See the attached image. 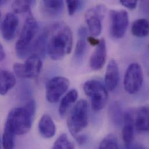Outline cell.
<instances>
[{"label": "cell", "instance_id": "obj_1", "mask_svg": "<svg viewBox=\"0 0 149 149\" xmlns=\"http://www.w3.org/2000/svg\"><path fill=\"white\" fill-rule=\"evenodd\" d=\"M47 51L54 61L62 60L71 52L73 47V34L65 23L57 22L45 29Z\"/></svg>", "mask_w": 149, "mask_h": 149}, {"label": "cell", "instance_id": "obj_2", "mask_svg": "<svg viewBox=\"0 0 149 149\" xmlns=\"http://www.w3.org/2000/svg\"><path fill=\"white\" fill-rule=\"evenodd\" d=\"M36 103L31 100L23 107L12 109L9 111L5 127L15 135H22L29 132L36 112Z\"/></svg>", "mask_w": 149, "mask_h": 149}, {"label": "cell", "instance_id": "obj_3", "mask_svg": "<svg viewBox=\"0 0 149 149\" xmlns=\"http://www.w3.org/2000/svg\"><path fill=\"white\" fill-rule=\"evenodd\" d=\"M38 24L37 20L33 16H29L15 45V51L19 58H24L31 54L32 46L38 37Z\"/></svg>", "mask_w": 149, "mask_h": 149}, {"label": "cell", "instance_id": "obj_4", "mask_svg": "<svg viewBox=\"0 0 149 149\" xmlns=\"http://www.w3.org/2000/svg\"><path fill=\"white\" fill-rule=\"evenodd\" d=\"M88 124V105L86 100L81 99L75 104L68 119V126L71 134L77 136Z\"/></svg>", "mask_w": 149, "mask_h": 149}, {"label": "cell", "instance_id": "obj_5", "mask_svg": "<svg viewBox=\"0 0 149 149\" xmlns=\"http://www.w3.org/2000/svg\"><path fill=\"white\" fill-rule=\"evenodd\" d=\"M85 94L91 100V106L94 111H99L106 106L108 92L106 86L100 81L92 79L87 81L84 85Z\"/></svg>", "mask_w": 149, "mask_h": 149}, {"label": "cell", "instance_id": "obj_6", "mask_svg": "<svg viewBox=\"0 0 149 149\" xmlns=\"http://www.w3.org/2000/svg\"><path fill=\"white\" fill-rule=\"evenodd\" d=\"M40 56L33 54L30 55L24 64L16 63L13 65L15 74L21 78H35L38 77L42 68Z\"/></svg>", "mask_w": 149, "mask_h": 149}, {"label": "cell", "instance_id": "obj_7", "mask_svg": "<svg viewBox=\"0 0 149 149\" xmlns=\"http://www.w3.org/2000/svg\"><path fill=\"white\" fill-rule=\"evenodd\" d=\"M143 82V73L140 65L131 64L127 68L124 78V86L130 94L136 93L141 89Z\"/></svg>", "mask_w": 149, "mask_h": 149}, {"label": "cell", "instance_id": "obj_8", "mask_svg": "<svg viewBox=\"0 0 149 149\" xmlns=\"http://www.w3.org/2000/svg\"><path fill=\"white\" fill-rule=\"evenodd\" d=\"M110 16V33L113 37L119 39L123 38L126 33L129 16L125 10H111Z\"/></svg>", "mask_w": 149, "mask_h": 149}, {"label": "cell", "instance_id": "obj_9", "mask_svg": "<svg viewBox=\"0 0 149 149\" xmlns=\"http://www.w3.org/2000/svg\"><path fill=\"white\" fill-rule=\"evenodd\" d=\"M69 85V80L64 77L57 76L51 79L46 86L47 100L52 103L57 102L67 91Z\"/></svg>", "mask_w": 149, "mask_h": 149}, {"label": "cell", "instance_id": "obj_10", "mask_svg": "<svg viewBox=\"0 0 149 149\" xmlns=\"http://www.w3.org/2000/svg\"><path fill=\"white\" fill-rule=\"evenodd\" d=\"M105 11V6L99 5L89 9L85 13V17L89 30L94 37L99 36L102 32V20Z\"/></svg>", "mask_w": 149, "mask_h": 149}, {"label": "cell", "instance_id": "obj_11", "mask_svg": "<svg viewBox=\"0 0 149 149\" xmlns=\"http://www.w3.org/2000/svg\"><path fill=\"white\" fill-rule=\"evenodd\" d=\"M19 26V19L13 13H8L3 17L1 26L2 36L6 41H11L15 37Z\"/></svg>", "mask_w": 149, "mask_h": 149}, {"label": "cell", "instance_id": "obj_12", "mask_svg": "<svg viewBox=\"0 0 149 149\" xmlns=\"http://www.w3.org/2000/svg\"><path fill=\"white\" fill-rule=\"evenodd\" d=\"M106 44L104 39L102 38L91 56L89 61L91 68L95 71L100 70L106 63Z\"/></svg>", "mask_w": 149, "mask_h": 149}, {"label": "cell", "instance_id": "obj_13", "mask_svg": "<svg viewBox=\"0 0 149 149\" xmlns=\"http://www.w3.org/2000/svg\"><path fill=\"white\" fill-rule=\"evenodd\" d=\"M120 82L119 69L114 60H111L107 67L104 76V83L106 89L110 91H114Z\"/></svg>", "mask_w": 149, "mask_h": 149}, {"label": "cell", "instance_id": "obj_14", "mask_svg": "<svg viewBox=\"0 0 149 149\" xmlns=\"http://www.w3.org/2000/svg\"><path fill=\"white\" fill-rule=\"evenodd\" d=\"M133 114L135 128L141 132L149 131V106L138 108Z\"/></svg>", "mask_w": 149, "mask_h": 149}, {"label": "cell", "instance_id": "obj_15", "mask_svg": "<svg viewBox=\"0 0 149 149\" xmlns=\"http://www.w3.org/2000/svg\"><path fill=\"white\" fill-rule=\"evenodd\" d=\"M63 1H47L41 2V9L42 13L50 18H55L60 16L64 9Z\"/></svg>", "mask_w": 149, "mask_h": 149}, {"label": "cell", "instance_id": "obj_16", "mask_svg": "<svg viewBox=\"0 0 149 149\" xmlns=\"http://www.w3.org/2000/svg\"><path fill=\"white\" fill-rule=\"evenodd\" d=\"M38 131L41 135L46 139L54 137L56 134L55 124L48 114H44L38 123Z\"/></svg>", "mask_w": 149, "mask_h": 149}, {"label": "cell", "instance_id": "obj_17", "mask_svg": "<svg viewBox=\"0 0 149 149\" xmlns=\"http://www.w3.org/2000/svg\"><path fill=\"white\" fill-rule=\"evenodd\" d=\"M16 82L15 75L10 72L1 70L0 72V93L1 95H6Z\"/></svg>", "mask_w": 149, "mask_h": 149}, {"label": "cell", "instance_id": "obj_18", "mask_svg": "<svg viewBox=\"0 0 149 149\" xmlns=\"http://www.w3.org/2000/svg\"><path fill=\"white\" fill-rule=\"evenodd\" d=\"M78 98V92L76 89H72L62 99L59 107V113L61 117H64L70 107L74 103Z\"/></svg>", "mask_w": 149, "mask_h": 149}, {"label": "cell", "instance_id": "obj_19", "mask_svg": "<svg viewBox=\"0 0 149 149\" xmlns=\"http://www.w3.org/2000/svg\"><path fill=\"white\" fill-rule=\"evenodd\" d=\"M78 40L76 44L74 52L75 59L79 61L81 59L85 52L86 48L87 30L86 28L82 27L78 30Z\"/></svg>", "mask_w": 149, "mask_h": 149}, {"label": "cell", "instance_id": "obj_20", "mask_svg": "<svg viewBox=\"0 0 149 149\" xmlns=\"http://www.w3.org/2000/svg\"><path fill=\"white\" fill-rule=\"evenodd\" d=\"M132 34L137 37H145L149 34V22L146 19H139L134 21L131 27Z\"/></svg>", "mask_w": 149, "mask_h": 149}, {"label": "cell", "instance_id": "obj_21", "mask_svg": "<svg viewBox=\"0 0 149 149\" xmlns=\"http://www.w3.org/2000/svg\"><path fill=\"white\" fill-rule=\"evenodd\" d=\"M109 114L113 122L117 125H119L124 118V115L122 114L121 106L119 102H115L111 104L109 109Z\"/></svg>", "mask_w": 149, "mask_h": 149}, {"label": "cell", "instance_id": "obj_22", "mask_svg": "<svg viewBox=\"0 0 149 149\" xmlns=\"http://www.w3.org/2000/svg\"><path fill=\"white\" fill-rule=\"evenodd\" d=\"M15 135L10 130L4 127L2 136V146L3 149H14Z\"/></svg>", "mask_w": 149, "mask_h": 149}, {"label": "cell", "instance_id": "obj_23", "mask_svg": "<svg viewBox=\"0 0 149 149\" xmlns=\"http://www.w3.org/2000/svg\"><path fill=\"white\" fill-rule=\"evenodd\" d=\"M51 149H75L74 144L70 140L68 136L61 134L55 142Z\"/></svg>", "mask_w": 149, "mask_h": 149}, {"label": "cell", "instance_id": "obj_24", "mask_svg": "<svg viewBox=\"0 0 149 149\" xmlns=\"http://www.w3.org/2000/svg\"><path fill=\"white\" fill-rule=\"evenodd\" d=\"M34 1H15L12 3V9L16 13H22L29 12Z\"/></svg>", "mask_w": 149, "mask_h": 149}, {"label": "cell", "instance_id": "obj_25", "mask_svg": "<svg viewBox=\"0 0 149 149\" xmlns=\"http://www.w3.org/2000/svg\"><path fill=\"white\" fill-rule=\"evenodd\" d=\"M99 149H119L117 138L113 135H108L101 141Z\"/></svg>", "mask_w": 149, "mask_h": 149}, {"label": "cell", "instance_id": "obj_26", "mask_svg": "<svg viewBox=\"0 0 149 149\" xmlns=\"http://www.w3.org/2000/svg\"><path fill=\"white\" fill-rule=\"evenodd\" d=\"M66 2L67 3L69 14L70 16L74 14L82 3L81 1H66Z\"/></svg>", "mask_w": 149, "mask_h": 149}, {"label": "cell", "instance_id": "obj_27", "mask_svg": "<svg viewBox=\"0 0 149 149\" xmlns=\"http://www.w3.org/2000/svg\"><path fill=\"white\" fill-rule=\"evenodd\" d=\"M120 2L124 6L130 9H134L136 8L138 1L135 0H121Z\"/></svg>", "mask_w": 149, "mask_h": 149}, {"label": "cell", "instance_id": "obj_28", "mask_svg": "<svg viewBox=\"0 0 149 149\" xmlns=\"http://www.w3.org/2000/svg\"><path fill=\"white\" fill-rule=\"evenodd\" d=\"M87 41L89 42V43L92 45V46H97L99 42H100V40H98L97 38H95L93 37H87Z\"/></svg>", "mask_w": 149, "mask_h": 149}, {"label": "cell", "instance_id": "obj_29", "mask_svg": "<svg viewBox=\"0 0 149 149\" xmlns=\"http://www.w3.org/2000/svg\"><path fill=\"white\" fill-rule=\"evenodd\" d=\"M76 139V141L78 142V143L80 145H82L83 143H85V142L86 140V138L85 136H82V135H77L74 136Z\"/></svg>", "mask_w": 149, "mask_h": 149}, {"label": "cell", "instance_id": "obj_30", "mask_svg": "<svg viewBox=\"0 0 149 149\" xmlns=\"http://www.w3.org/2000/svg\"><path fill=\"white\" fill-rule=\"evenodd\" d=\"M5 50L2 45V44H0V61L2 62L4 60L5 58Z\"/></svg>", "mask_w": 149, "mask_h": 149}, {"label": "cell", "instance_id": "obj_31", "mask_svg": "<svg viewBox=\"0 0 149 149\" xmlns=\"http://www.w3.org/2000/svg\"><path fill=\"white\" fill-rule=\"evenodd\" d=\"M129 149H146L143 146L140 145H135L134 146H130L128 147Z\"/></svg>", "mask_w": 149, "mask_h": 149}, {"label": "cell", "instance_id": "obj_32", "mask_svg": "<svg viewBox=\"0 0 149 149\" xmlns=\"http://www.w3.org/2000/svg\"></svg>", "mask_w": 149, "mask_h": 149}]
</instances>
